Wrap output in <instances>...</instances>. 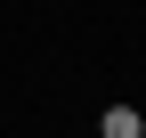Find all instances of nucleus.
Segmentation results:
<instances>
[{
	"instance_id": "1",
	"label": "nucleus",
	"mask_w": 146,
	"mask_h": 138,
	"mask_svg": "<svg viewBox=\"0 0 146 138\" xmlns=\"http://www.w3.org/2000/svg\"><path fill=\"white\" fill-rule=\"evenodd\" d=\"M98 138H146V122H138V106H106V122H98Z\"/></svg>"
}]
</instances>
